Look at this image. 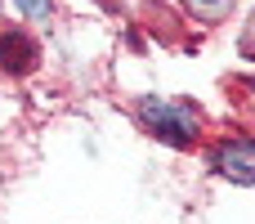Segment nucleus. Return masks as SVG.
Listing matches in <instances>:
<instances>
[{"instance_id": "0eeeda50", "label": "nucleus", "mask_w": 255, "mask_h": 224, "mask_svg": "<svg viewBox=\"0 0 255 224\" xmlns=\"http://www.w3.org/2000/svg\"><path fill=\"white\" fill-rule=\"evenodd\" d=\"M242 90H247V94H251V99H255V81H242Z\"/></svg>"}, {"instance_id": "39448f33", "label": "nucleus", "mask_w": 255, "mask_h": 224, "mask_svg": "<svg viewBox=\"0 0 255 224\" xmlns=\"http://www.w3.org/2000/svg\"><path fill=\"white\" fill-rule=\"evenodd\" d=\"M242 54H247V58H255V13L247 18V31H242Z\"/></svg>"}, {"instance_id": "20e7f679", "label": "nucleus", "mask_w": 255, "mask_h": 224, "mask_svg": "<svg viewBox=\"0 0 255 224\" xmlns=\"http://www.w3.org/2000/svg\"><path fill=\"white\" fill-rule=\"evenodd\" d=\"M184 4H188L202 22H215V18H224V9H229L233 0H184Z\"/></svg>"}, {"instance_id": "f257e3e1", "label": "nucleus", "mask_w": 255, "mask_h": 224, "mask_svg": "<svg viewBox=\"0 0 255 224\" xmlns=\"http://www.w3.org/2000/svg\"><path fill=\"white\" fill-rule=\"evenodd\" d=\"M139 121H143L157 139H166V144H175V148H188V144L197 139V112H193L188 103L139 99Z\"/></svg>"}, {"instance_id": "f03ea898", "label": "nucleus", "mask_w": 255, "mask_h": 224, "mask_svg": "<svg viewBox=\"0 0 255 224\" xmlns=\"http://www.w3.org/2000/svg\"><path fill=\"white\" fill-rule=\"evenodd\" d=\"M36 63H40V45L27 31L4 27L0 31V67L13 72V76H27V72H36Z\"/></svg>"}, {"instance_id": "7ed1b4c3", "label": "nucleus", "mask_w": 255, "mask_h": 224, "mask_svg": "<svg viewBox=\"0 0 255 224\" xmlns=\"http://www.w3.org/2000/svg\"><path fill=\"white\" fill-rule=\"evenodd\" d=\"M215 162H220V171H224L229 180L255 184V139H233V144H224V148L215 153Z\"/></svg>"}, {"instance_id": "423d86ee", "label": "nucleus", "mask_w": 255, "mask_h": 224, "mask_svg": "<svg viewBox=\"0 0 255 224\" xmlns=\"http://www.w3.org/2000/svg\"><path fill=\"white\" fill-rule=\"evenodd\" d=\"M18 4H22L31 18H45V13H49V0H18Z\"/></svg>"}]
</instances>
